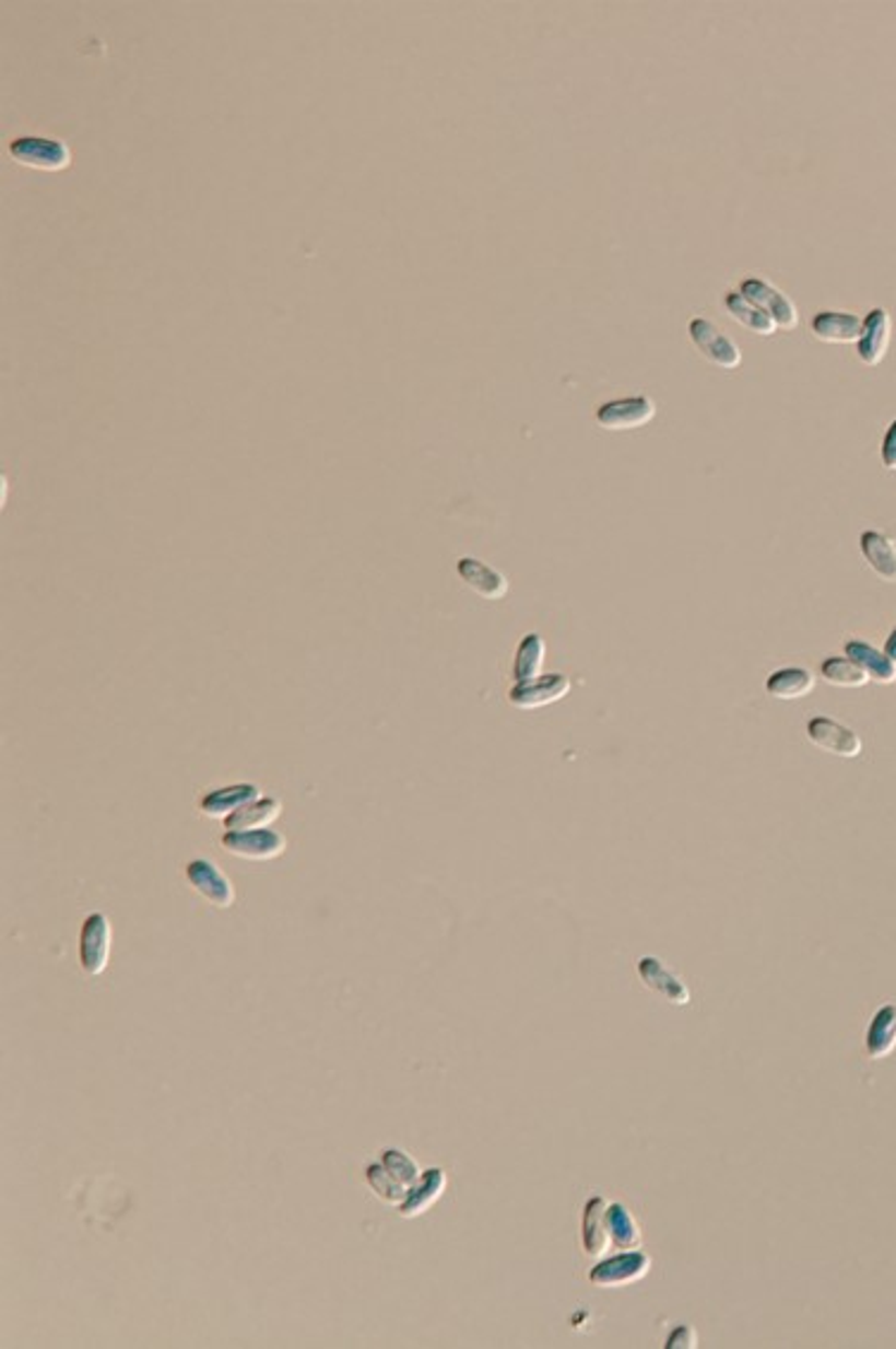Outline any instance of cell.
I'll use <instances>...</instances> for the list:
<instances>
[{
    "mask_svg": "<svg viewBox=\"0 0 896 1349\" xmlns=\"http://www.w3.org/2000/svg\"><path fill=\"white\" fill-rule=\"evenodd\" d=\"M8 153L17 165L46 170V173H58V170H64L72 159L70 147L62 139L36 137V135L15 137L8 143Z\"/></svg>",
    "mask_w": 896,
    "mask_h": 1349,
    "instance_id": "1",
    "label": "cell"
},
{
    "mask_svg": "<svg viewBox=\"0 0 896 1349\" xmlns=\"http://www.w3.org/2000/svg\"><path fill=\"white\" fill-rule=\"evenodd\" d=\"M113 949V924L108 915L91 912L79 929V965L91 977L105 973Z\"/></svg>",
    "mask_w": 896,
    "mask_h": 1349,
    "instance_id": "2",
    "label": "cell"
},
{
    "mask_svg": "<svg viewBox=\"0 0 896 1349\" xmlns=\"http://www.w3.org/2000/svg\"><path fill=\"white\" fill-rule=\"evenodd\" d=\"M220 846L224 853L236 856L241 860L266 862L280 858L286 850V838L276 829H244V832H224L220 836Z\"/></svg>",
    "mask_w": 896,
    "mask_h": 1349,
    "instance_id": "3",
    "label": "cell"
},
{
    "mask_svg": "<svg viewBox=\"0 0 896 1349\" xmlns=\"http://www.w3.org/2000/svg\"><path fill=\"white\" fill-rule=\"evenodd\" d=\"M689 339L694 342V347L702 351V357L708 359L714 365H718V369L734 371L742 365L740 347H736L714 321L694 318L689 323Z\"/></svg>",
    "mask_w": 896,
    "mask_h": 1349,
    "instance_id": "4",
    "label": "cell"
},
{
    "mask_svg": "<svg viewBox=\"0 0 896 1349\" xmlns=\"http://www.w3.org/2000/svg\"><path fill=\"white\" fill-rule=\"evenodd\" d=\"M184 874H187V882L191 884V888L199 891V894L213 908L227 910V908L234 906V900H236L234 884H232L229 876L224 874L213 860L196 858V860L187 862V868H184Z\"/></svg>",
    "mask_w": 896,
    "mask_h": 1349,
    "instance_id": "5",
    "label": "cell"
},
{
    "mask_svg": "<svg viewBox=\"0 0 896 1349\" xmlns=\"http://www.w3.org/2000/svg\"><path fill=\"white\" fill-rule=\"evenodd\" d=\"M651 1268V1259L644 1252L629 1249L623 1254L609 1256V1259H603L601 1264H597L591 1268L589 1280L594 1282L597 1288L611 1290V1288H625L629 1282H637L644 1276L649 1274Z\"/></svg>",
    "mask_w": 896,
    "mask_h": 1349,
    "instance_id": "6",
    "label": "cell"
},
{
    "mask_svg": "<svg viewBox=\"0 0 896 1349\" xmlns=\"http://www.w3.org/2000/svg\"><path fill=\"white\" fill-rule=\"evenodd\" d=\"M740 292L748 301H754L758 309L766 311L768 316L775 321V325L782 327V330H794V327L799 325L797 304L773 282L763 280V278H746L740 284Z\"/></svg>",
    "mask_w": 896,
    "mask_h": 1349,
    "instance_id": "7",
    "label": "cell"
},
{
    "mask_svg": "<svg viewBox=\"0 0 896 1349\" xmlns=\"http://www.w3.org/2000/svg\"><path fill=\"white\" fill-rule=\"evenodd\" d=\"M653 416H656L653 399L637 395V397H623V399L601 404L597 411V421L603 430L623 432V430L644 428L653 421Z\"/></svg>",
    "mask_w": 896,
    "mask_h": 1349,
    "instance_id": "8",
    "label": "cell"
},
{
    "mask_svg": "<svg viewBox=\"0 0 896 1349\" xmlns=\"http://www.w3.org/2000/svg\"><path fill=\"white\" fill-rule=\"evenodd\" d=\"M806 733L815 748H821L837 757H859L863 753V741L853 729L845 726L837 719L829 717H813L806 724Z\"/></svg>",
    "mask_w": 896,
    "mask_h": 1349,
    "instance_id": "9",
    "label": "cell"
},
{
    "mask_svg": "<svg viewBox=\"0 0 896 1349\" xmlns=\"http://www.w3.org/2000/svg\"><path fill=\"white\" fill-rule=\"evenodd\" d=\"M570 693V681L563 674H544L527 684H516L508 690V700L518 710H542L563 700Z\"/></svg>",
    "mask_w": 896,
    "mask_h": 1349,
    "instance_id": "10",
    "label": "cell"
},
{
    "mask_svg": "<svg viewBox=\"0 0 896 1349\" xmlns=\"http://www.w3.org/2000/svg\"><path fill=\"white\" fill-rule=\"evenodd\" d=\"M892 342V316L885 309H873L863 321V330L859 342H856V353L865 365H877L887 357Z\"/></svg>",
    "mask_w": 896,
    "mask_h": 1349,
    "instance_id": "11",
    "label": "cell"
},
{
    "mask_svg": "<svg viewBox=\"0 0 896 1349\" xmlns=\"http://www.w3.org/2000/svg\"><path fill=\"white\" fill-rule=\"evenodd\" d=\"M639 977L644 981V987L656 991L658 997H663L670 1003L684 1005L692 999V993L687 985L680 979V975L675 970H670L661 958H653V955H647V958L639 961Z\"/></svg>",
    "mask_w": 896,
    "mask_h": 1349,
    "instance_id": "12",
    "label": "cell"
},
{
    "mask_svg": "<svg viewBox=\"0 0 896 1349\" xmlns=\"http://www.w3.org/2000/svg\"><path fill=\"white\" fill-rule=\"evenodd\" d=\"M456 571L463 583L470 588V591L478 593L484 600H504L508 595V581L506 575L492 569L486 561L478 559V557H460Z\"/></svg>",
    "mask_w": 896,
    "mask_h": 1349,
    "instance_id": "13",
    "label": "cell"
},
{
    "mask_svg": "<svg viewBox=\"0 0 896 1349\" xmlns=\"http://www.w3.org/2000/svg\"><path fill=\"white\" fill-rule=\"evenodd\" d=\"M258 798H260V789L256 783H232V786H222V789H215V791H208L199 801V810H201V815L210 819H227L229 815H234L236 810H241L244 805L258 801Z\"/></svg>",
    "mask_w": 896,
    "mask_h": 1349,
    "instance_id": "14",
    "label": "cell"
},
{
    "mask_svg": "<svg viewBox=\"0 0 896 1349\" xmlns=\"http://www.w3.org/2000/svg\"><path fill=\"white\" fill-rule=\"evenodd\" d=\"M863 321L849 311H821L811 321V333L829 345L859 342Z\"/></svg>",
    "mask_w": 896,
    "mask_h": 1349,
    "instance_id": "15",
    "label": "cell"
},
{
    "mask_svg": "<svg viewBox=\"0 0 896 1349\" xmlns=\"http://www.w3.org/2000/svg\"><path fill=\"white\" fill-rule=\"evenodd\" d=\"M446 1189V1173L441 1168H427L420 1181L411 1187L405 1199L399 1203L401 1218H415L427 1213L437 1203Z\"/></svg>",
    "mask_w": 896,
    "mask_h": 1349,
    "instance_id": "16",
    "label": "cell"
},
{
    "mask_svg": "<svg viewBox=\"0 0 896 1349\" xmlns=\"http://www.w3.org/2000/svg\"><path fill=\"white\" fill-rule=\"evenodd\" d=\"M605 1209H609V1201H605L603 1197H591L585 1207L582 1242H585L587 1256H594V1259H599V1256L609 1254L613 1249L609 1225H605Z\"/></svg>",
    "mask_w": 896,
    "mask_h": 1349,
    "instance_id": "17",
    "label": "cell"
},
{
    "mask_svg": "<svg viewBox=\"0 0 896 1349\" xmlns=\"http://www.w3.org/2000/svg\"><path fill=\"white\" fill-rule=\"evenodd\" d=\"M861 553L882 581L896 583V543L880 531H865L861 535Z\"/></svg>",
    "mask_w": 896,
    "mask_h": 1349,
    "instance_id": "18",
    "label": "cell"
},
{
    "mask_svg": "<svg viewBox=\"0 0 896 1349\" xmlns=\"http://www.w3.org/2000/svg\"><path fill=\"white\" fill-rule=\"evenodd\" d=\"M282 815V801L280 798H258V801L244 805L241 810H236L234 815H229L224 819V829L227 832H244V829H266L270 824Z\"/></svg>",
    "mask_w": 896,
    "mask_h": 1349,
    "instance_id": "19",
    "label": "cell"
},
{
    "mask_svg": "<svg viewBox=\"0 0 896 1349\" xmlns=\"http://www.w3.org/2000/svg\"><path fill=\"white\" fill-rule=\"evenodd\" d=\"M722 301L730 316L742 327H746V330L761 335V337H773L777 333V325L768 313L758 309L754 301H748L742 292H728Z\"/></svg>",
    "mask_w": 896,
    "mask_h": 1349,
    "instance_id": "20",
    "label": "cell"
},
{
    "mask_svg": "<svg viewBox=\"0 0 896 1349\" xmlns=\"http://www.w3.org/2000/svg\"><path fill=\"white\" fill-rule=\"evenodd\" d=\"M896 1049V1005H882L865 1034V1051L873 1060L887 1058Z\"/></svg>",
    "mask_w": 896,
    "mask_h": 1349,
    "instance_id": "21",
    "label": "cell"
},
{
    "mask_svg": "<svg viewBox=\"0 0 896 1349\" xmlns=\"http://www.w3.org/2000/svg\"><path fill=\"white\" fill-rule=\"evenodd\" d=\"M845 652H847V658L859 664L873 681H880V684H894L896 681V664L887 658L885 652L868 646L865 640H849V643L845 646Z\"/></svg>",
    "mask_w": 896,
    "mask_h": 1349,
    "instance_id": "22",
    "label": "cell"
},
{
    "mask_svg": "<svg viewBox=\"0 0 896 1349\" xmlns=\"http://www.w3.org/2000/svg\"><path fill=\"white\" fill-rule=\"evenodd\" d=\"M813 688H815V678L811 676V672L799 670V666H789V670H777L766 681V690L777 700L806 698V696H811Z\"/></svg>",
    "mask_w": 896,
    "mask_h": 1349,
    "instance_id": "23",
    "label": "cell"
},
{
    "mask_svg": "<svg viewBox=\"0 0 896 1349\" xmlns=\"http://www.w3.org/2000/svg\"><path fill=\"white\" fill-rule=\"evenodd\" d=\"M605 1225H609L613 1249L629 1252L641 1247V1230L635 1216H632L623 1203H609V1209H605Z\"/></svg>",
    "mask_w": 896,
    "mask_h": 1349,
    "instance_id": "24",
    "label": "cell"
},
{
    "mask_svg": "<svg viewBox=\"0 0 896 1349\" xmlns=\"http://www.w3.org/2000/svg\"><path fill=\"white\" fill-rule=\"evenodd\" d=\"M544 658H546V643L542 640V636L527 633L522 638V643L518 646L516 662H512V676H516V684H527V681H534L542 676Z\"/></svg>",
    "mask_w": 896,
    "mask_h": 1349,
    "instance_id": "25",
    "label": "cell"
},
{
    "mask_svg": "<svg viewBox=\"0 0 896 1349\" xmlns=\"http://www.w3.org/2000/svg\"><path fill=\"white\" fill-rule=\"evenodd\" d=\"M821 674L827 684L839 688H863L871 676H868L859 664L849 658H829L821 664Z\"/></svg>",
    "mask_w": 896,
    "mask_h": 1349,
    "instance_id": "26",
    "label": "cell"
},
{
    "mask_svg": "<svg viewBox=\"0 0 896 1349\" xmlns=\"http://www.w3.org/2000/svg\"><path fill=\"white\" fill-rule=\"evenodd\" d=\"M377 1161L385 1165L393 1181H397L401 1187H405L408 1191H411V1187L420 1181V1175H423V1171H420V1165L401 1149L379 1151V1159Z\"/></svg>",
    "mask_w": 896,
    "mask_h": 1349,
    "instance_id": "27",
    "label": "cell"
},
{
    "mask_svg": "<svg viewBox=\"0 0 896 1349\" xmlns=\"http://www.w3.org/2000/svg\"><path fill=\"white\" fill-rule=\"evenodd\" d=\"M365 1181H367V1185H370V1189L375 1191V1197L381 1199L385 1203H397V1207H399V1203L408 1195V1189L401 1187L397 1181H393V1177L389 1175V1171L379 1161L367 1165V1168H365Z\"/></svg>",
    "mask_w": 896,
    "mask_h": 1349,
    "instance_id": "28",
    "label": "cell"
},
{
    "mask_svg": "<svg viewBox=\"0 0 896 1349\" xmlns=\"http://www.w3.org/2000/svg\"><path fill=\"white\" fill-rule=\"evenodd\" d=\"M880 456H882V464H885V468L896 470V418H894L892 426L885 432V440H882V447H880Z\"/></svg>",
    "mask_w": 896,
    "mask_h": 1349,
    "instance_id": "29",
    "label": "cell"
},
{
    "mask_svg": "<svg viewBox=\"0 0 896 1349\" xmlns=\"http://www.w3.org/2000/svg\"><path fill=\"white\" fill-rule=\"evenodd\" d=\"M696 1333L689 1326H680L675 1333H670L665 1347H696Z\"/></svg>",
    "mask_w": 896,
    "mask_h": 1349,
    "instance_id": "30",
    "label": "cell"
},
{
    "mask_svg": "<svg viewBox=\"0 0 896 1349\" xmlns=\"http://www.w3.org/2000/svg\"><path fill=\"white\" fill-rule=\"evenodd\" d=\"M885 654H887V658L896 664V628H894V631H892V633H889V638H887Z\"/></svg>",
    "mask_w": 896,
    "mask_h": 1349,
    "instance_id": "31",
    "label": "cell"
}]
</instances>
